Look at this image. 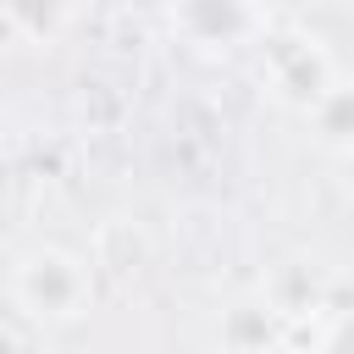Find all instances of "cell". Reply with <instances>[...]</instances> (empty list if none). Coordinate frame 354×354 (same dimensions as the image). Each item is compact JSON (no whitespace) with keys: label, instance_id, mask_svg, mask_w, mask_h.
Wrapping results in <instances>:
<instances>
[{"label":"cell","instance_id":"cell-1","mask_svg":"<svg viewBox=\"0 0 354 354\" xmlns=\"http://www.w3.org/2000/svg\"><path fill=\"white\" fill-rule=\"evenodd\" d=\"M94 260L61 243H33L11 266V304L33 326H72L94 310Z\"/></svg>","mask_w":354,"mask_h":354},{"label":"cell","instance_id":"cell-2","mask_svg":"<svg viewBox=\"0 0 354 354\" xmlns=\"http://www.w3.org/2000/svg\"><path fill=\"white\" fill-rule=\"evenodd\" d=\"M254 50H260V83H266V94H271L277 105L299 111V116L337 83L332 50H326L315 33H304V28H282V33L266 28V39H260Z\"/></svg>","mask_w":354,"mask_h":354},{"label":"cell","instance_id":"cell-3","mask_svg":"<svg viewBox=\"0 0 354 354\" xmlns=\"http://www.w3.org/2000/svg\"><path fill=\"white\" fill-rule=\"evenodd\" d=\"M166 22L194 55H238L271 28L260 0H166Z\"/></svg>","mask_w":354,"mask_h":354},{"label":"cell","instance_id":"cell-4","mask_svg":"<svg viewBox=\"0 0 354 354\" xmlns=\"http://www.w3.org/2000/svg\"><path fill=\"white\" fill-rule=\"evenodd\" d=\"M88 260H94V271L111 277V282H138V277L149 271V260H155V243H149V232H144L138 221L105 216V221L94 227Z\"/></svg>","mask_w":354,"mask_h":354},{"label":"cell","instance_id":"cell-5","mask_svg":"<svg viewBox=\"0 0 354 354\" xmlns=\"http://www.w3.org/2000/svg\"><path fill=\"white\" fill-rule=\"evenodd\" d=\"M0 22L17 44H61L77 22V0H0Z\"/></svg>","mask_w":354,"mask_h":354},{"label":"cell","instance_id":"cell-6","mask_svg":"<svg viewBox=\"0 0 354 354\" xmlns=\"http://www.w3.org/2000/svg\"><path fill=\"white\" fill-rule=\"evenodd\" d=\"M304 127L310 138L326 149V155H354V77H337L310 111H304Z\"/></svg>","mask_w":354,"mask_h":354},{"label":"cell","instance_id":"cell-7","mask_svg":"<svg viewBox=\"0 0 354 354\" xmlns=\"http://www.w3.org/2000/svg\"><path fill=\"white\" fill-rule=\"evenodd\" d=\"M277 304L266 299V304H238V310H227V321H221V343L227 348H266V343H277V337H288V332H277Z\"/></svg>","mask_w":354,"mask_h":354},{"label":"cell","instance_id":"cell-8","mask_svg":"<svg viewBox=\"0 0 354 354\" xmlns=\"http://www.w3.org/2000/svg\"><path fill=\"white\" fill-rule=\"evenodd\" d=\"M310 348H332V354H348V348H354V310H326V321L310 332Z\"/></svg>","mask_w":354,"mask_h":354},{"label":"cell","instance_id":"cell-9","mask_svg":"<svg viewBox=\"0 0 354 354\" xmlns=\"http://www.w3.org/2000/svg\"><path fill=\"white\" fill-rule=\"evenodd\" d=\"M337 183H343V194L354 199V155H343V177H337Z\"/></svg>","mask_w":354,"mask_h":354}]
</instances>
